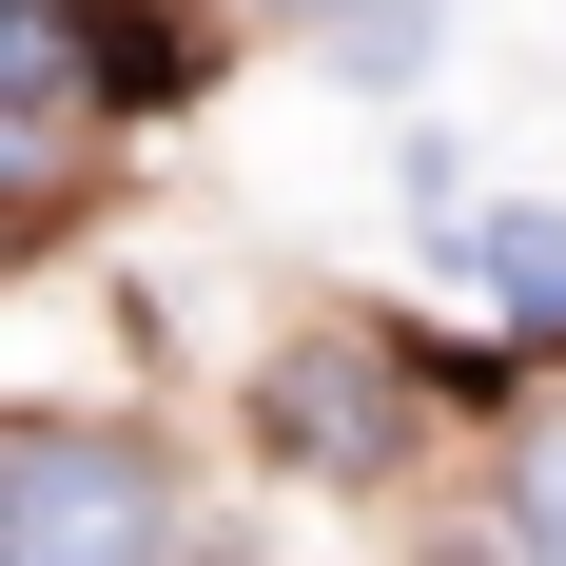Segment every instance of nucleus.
<instances>
[{
	"label": "nucleus",
	"mask_w": 566,
	"mask_h": 566,
	"mask_svg": "<svg viewBox=\"0 0 566 566\" xmlns=\"http://www.w3.org/2000/svg\"><path fill=\"white\" fill-rule=\"evenodd\" d=\"M274 20H313V59H333L352 98H410L430 40H450V0H274Z\"/></svg>",
	"instance_id": "5"
},
{
	"label": "nucleus",
	"mask_w": 566,
	"mask_h": 566,
	"mask_svg": "<svg viewBox=\"0 0 566 566\" xmlns=\"http://www.w3.org/2000/svg\"><path fill=\"white\" fill-rule=\"evenodd\" d=\"M98 137H137V117L98 98L78 20L59 0H0V254H59V216L98 196Z\"/></svg>",
	"instance_id": "3"
},
{
	"label": "nucleus",
	"mask_w": 566,
	"mask_h": 566,
	"mask_svg": "<svg viewBox=\"0 0 566 566\" xmlns=\"http://www.w3.org/2000/svg\"><path fill=\"white\" fill-rule=\"evenodd\" d=\"M450 410L509 430L527 371H509L489 333H410V313H371V293L293 313V333L234 371V430H254V469H293V489H410Z\"/></svg>",
	"instance_id": "1"
},
{
	"label": "nucleus",
	"mask_w": 566,
	"mask_h": 566,
	"mask_svg": "<svg viewBox=\"0 0 566 566\" xmlns=\"http://www.w3.org/2000/svg\"><path fill=\"white\" fill-rule=\"evenodd\" d=\"M0 566H216L176 450L117 410H0Z\"/></svg>",
	"instance_id": "2"
},
{
	"label": "nucleus",
	"mask_w": 566,
	"mask_h": 566,
	"mask_svg": "<svg viewBox=\"0 0 566 566\" xmlns=\"http://www.w3.org/2000/svg\"><path fill=\"white\" fill-rule=\"evenodd\" d=\"M78 20V59H98V98L157 137V117L216 98V59H234V0H59Z\"/></svg>",
	"instance_id": "4"
},
{
	"label": "nucleus",
	"mask_w": 566,
	"mask_h": 566,
	"mask_svg": "<svg viewBox=\"0 0 566 566\" xmlns=\"http://www.w3.org/2000/svg\"><path fill=\"white\" fill-rule=\"evenodd\" d=\"M489 509H509L527 566H566V391H527L509 430H489Z\"/></svg>",
	"instance_id": "7"
},
{
	"label": "nucleus",
	"mask_w": 566,
	"mask_h": 566,
	"mask_svg": "<svg viewBox=\"0 0 566 566\" xmlns=\"http://www.w3.org/2000/svg\"><path fill=\"white\" fill-rule=\"evenodd\" d=\"M450 254H469L489 293H509V333H547V352H566V216L489 196V216H450Z\"/></svg>",
	"instance_id": "6"
},
{
	"label": "nucleus",
	"mask_w": 566,
	"mask_h": 566,
	"mask_svg": "<svg viewBox=\"0 0 566 566\" xmlns=\"http://www.w3.org/2000/svg\"><path fill=\"white\" fill-rule=\"evenodd\" d=\"M430 566H527V547H509V527H489V547H469V527H450V547H430Z\"/></svg>",
	"instance_id": "8"
}]
</instances>
